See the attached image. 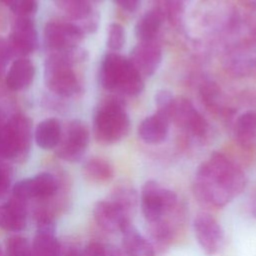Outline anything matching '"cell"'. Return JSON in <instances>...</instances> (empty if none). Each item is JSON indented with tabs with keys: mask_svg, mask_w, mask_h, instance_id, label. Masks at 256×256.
<instances>
[{
	"mask_svg": "<svg viewBox=\"0 0 256 256\" xmlns=\"http://www.w3.org/2000/svg\"><path fill=\"white\" fill-rule=\"evenodd\" d=\"M249 210L252 217L256 219V187L251 191L249 196Z\"/></svg>",
	"mask_w": 256,
	"mask_h": 256,
	"instance_id": "cell-36",
	"label": "cell"
},
{
	"mask_svg": "<svg viewBox=\"0 0 256 256\" xmlns=\"http://www.w3.org/2000/svg\"><path fill=\"white\" fill-rule=\"evenodd\" d=\"M62 133V126L57 118H46L36 126L34 138L36 144L44 149H55Z\"/></svg>",
	"mask_w": 256,
	"mask_h": 256,
	"instance_id": "cell-23",
	"label": "cell"
},
{
	"mask_svg": "<svg viewBox=\"0 0 256 256\" xmlns=\"http://www.w3.org/2000/svg\"><path fill=\"white\" fill-rule=\"evenodd\" d=\"M169 121L155 112L141 121L138 126V134L147 144H159L166 139Z\"/></svg>",
	"mask_w": 256,
	"mask_h": 256,
	"instance_id": "cell-21",
	"label": "cell"
},
{
	"mask_svg": "<svg viewBox=\"0 0 256 256\" xmlns=\"http://www.w3.org/2000/svg\"><path fill=\"white\" fill-rule=\"evenodd\" d=\"M225 68L233 75L249 76L256 73V42H244L232 47L224 56Z\"/></svg>",
	"mask_w": 256,
	"mask_h": 256,
	"instance_id": "cell-13",
	"label": "cell"
},
{
	"mask_svg": "<svg viewBox=\"0 0 256 256\" xmlns=\"http://www.w3.org/2000/svg\"><path fill=\"white\" fill-rule=\"evenodd\" d=\"M247 178L241 167L221 152H214L198 167L193 193L205 206L221 208L243 192Z\"/></svg>",
	"mask_w": 256,
	"mask_h": 256,
	"instance_id": "cell-1",
	"label": "cell"
},
{
	"mask_svg": "<svg viewBox=\"0 0 256 256\" xmlns=\"http://www.w3.org/2000/svg\"><path fill=\"white\" fill-rule=\"evenodd\" d=\"M140 206L146 221L151 224L169 217L183 207L178 195L154 180L144 183L140 193Z\"/></svg>",
	"mask_w": 256,
	"mask_h": 256,
	"instance_id": "cell-6",
	"label": "cell"
},
{
	"mask_svg": "<svg viewBox=\"0 0 256 256\" xmlns=\"http://www.w3.org/2000/svg\"><path fill=\"white\" fill-rule=\"evenodd\" d=\"M109 198L125 209L130 215L134 214L139 200L136 189L128 182H121L117 184L112 190Z\"/></svg>",
	"mask_w": 256,
	"mask_h": 256,
	"instance_id": "cell-26",
	"label": "cell"
},
{
	"mask_svg": "<svg viewBox=\"0 0 256 256\" xmlns=\"http://www.w3.org/2000/svg\"><path fill=\"white\" fill-rule=\"evenodd\" d=\"M189 1L190 0H162L164 6L159 8H161L164 16H166L173 25H178L183 19Z\"/></svg>",
	"mask_w": 256,
	"mask_h": 256,
	"instance_id": "cell-27",
	"label": "cell"
},
{
	"mask_svg": "<svg viewBox=\"0 0 256 256\" xmlns=\"http://www.w3.org/2000/svg\"><path fill=\"white\" fill-rule=\"evenodd\" d=\"M119 7L128 12H134L140 3V0H113Z\"/></svg>",
	"mask_w": 256,
	"mask_h": 256,
	"instance_id": "cell-35",
	"label": "cell"
},
{
	"mask_svg": "<svg viewBox=\"0 0 256 256\" xmlns=\"http://www.w3.org/2000/svg\"><path fill=\"white\" fill-rule=\"evenodd\" d=\"M0 256H2V250H1V247H0Z\"/></svg>",
	"mask_w": 256,
	"mask_h": 256,
	"instance_id": "cell-39",
	"label": "cell"
},
{
	"mask_svg": "<svg viewBox=\"0 0 256 256\" xmlns=\"http://www.w3.org/2000/svg\"><path fill=\"white\" fill-rule=\"evenodd\" d=\"M193 229L196 240L206 255L212 256L219 251L224 232L214 216L207 212L198 213L193 221Z\"/></svg>",
	"mask_w": 256,
	"mask_h": 256,
	"instance_id": "cell-10",
	"label": "cell"
},
{
	"mask_svg": "<svg viewBox=\"0 0 256 256\" xmlns=\"http://www.w3.org/2000/svg\"><path fill=\"white\" fill-rule=\"evenodd\" d=\"M129 128V116L118 98L110 97L97 107L93 118V132L99 143H116L128 134Z\"/></svg>",
	"mask_w": 256,
	"mask_h": 256,
	"instance_id": "cell-4",
	"label": "cell"
},
{
	"mask_svg": "<svg viewBox=\"0 0 256 256\" xmlns=\"http://www.w3.org/2000/svg\"><path fill=\"white\" fill-rule=\"evenodd\" d=\"M33 135L31 119L17 113L4 118L0 111V159H21L29 152Z\"/></svg>",
	"mask_w": 256,
	"mask_h": 256,
	"instance_id": "cell-5",
	"label": "cell"
},
{
	"mask_svg": "<svg viewBox=\"0 0 256 256\" xmlns=\"http://www.w3.org/2000/svg\"><path fill=\"white\" fill-rule=\"evenodd\" d=\"M27 224L26 202L12 196L0 205V227L7 231H21Z\"/></svg>",
	"mask_w": 256,
	"mask_h": 256,
	"instance_id": "cell-18",
	"label": "cell"
},
{
	"mask_svg": "<svg viewBox=\"0 0 256 256\" xmlns=\"http://www.w3.org/2000/svg\"><path fill=\"white\" fill-rule=\"evenodd\" d=\"M175 98L169 90L161 89L155 94V105L157 113L164 116L169 122L171 121V114L175 104Z\"/></svg>",
	"mask_w": 256,
	"mask_h": 256,
	"instance_id": "cell-29",
	"label": "cell"
},
{
	"mask_svg": "<svg viewBox=\"0 0 256 256\" xmlns=\"http://www.w3.org/2000/svg\"><path fill=\"white\" fill-rule=\"evenodd\" d=\"M234 135L237 143L243 148L256 146V112L247 111L241 114L235 123Z\"/></svg>",
	"mask_w": 256,
	"mask_h": 256,
	"instance_id": "cell-24",
	"label": "cell"
},
{
	"mask_svg": "<svg viewBox=\"0 0 256 256\" xmlns=\"http://www.w3.org/2000/svg\"><path fill=\"white\" fill-rule=\"evenodd\" d=\"M160 1H162V0H160Z\"/></svg>",
	"mask_w": 256,
	"mask_h": 256,
	"instance_id": "cell-41",
	"label": "cell"
},
{
	"mask_svg": "<svg viewBox=\"0 0 256 256\" xmlns=\"http://www.w3.org/2000/svg\"><path fill=\"white\" fill-rule=\"evenodd\" d=\"M242 2H243L246 6H248V7L252 8V9L256 10V0H242Z\"/></svg>",
	"mask_w": 256,
	"mask_h": 256,
	"instance_id": "cell-37",
	"label": "cell"
},
{
	"mask_svg": "<svg viewBox=\"0 0 256 256\" xmlns=\"http://www.w3.org/2000/svg\"><path fill=\"white\" fill-rule=\"evenodd\" d=\"M34 77V64L28 58H17L12 62L6 74V85L12 91H21L32 84Z\"/></svg>",
	"mask_w": 256,
	"mask_h": 256,
	"instance_id": "cell-19",
	"label": "cell"
},
{
	"mask_svg": "<svg viewBox=\"0 0 256 256\" xmlns=\"http://www.w3.org/2000/svg\"><path fill=\"white\" fill-rule=\"evenodd\" d=\"M12 52L7 39L0 36V79L3 77L9 60L12 58Z\"/></svg>",
	"mask_w": 256,
	"mask_h": 256,
	"instance_id": "cell-33",
	"label": "cell"
},
{
	"mask_svg": "<svg viewBox=\"0 0 256 256\" xmlns=\"http://www.w3.org/2000/svg\"><path fill=\"white\" fill-rule=\"evenodd\" d=\"M85 177L94 183H106L113 178L114 170L110 162L102 157L89 158L84 166Z\"/></svg>",
	"mask_w": 256,
	"mask_h": 256,
	"instance_id": "cell-25",
	"label": "cell"
},
{
	"mask_svg": "<svg viewBox=\"0 0 256 256\" xmlns=\"http://www.w3.org/2000/svg\"><path fill=\"white\" fill-rule=\"evenodd\" d=\"M84 36L83 29L70 21H49L44 27V45L48 53L78 47Z\"/></svg>",
	"mask_w": 256,
	"mask_h": 256,
	"instance_id": "cell-8",
	"label": "cell"
},
{
	"mask_svg": "<svg viewBox=\"0 0 256 256\" xmlns=\"http://www.w3.org/2000/svg\"><path fill=\"white\" fill-rule=\"evenodd\" d=\"M171 121H174L187 132L198 138L204 137L208 129L205 118L194 107L193 103L186 98L175 100Z\"/></svg>",
	"mask_w": 256,
	"mask_h": 256,
	"instance_id": "cell-14",
	"label": "cell"
},
{
	"mask_svg": "<svg viewBox=\"0 0 256 256\" xmlns=\"http://www.w3.org/2000/svg\"><path fill=\"white\" fill-rule=\"evenodd\" d=\"M202 98L205 104L209 108L215 109L218 105L219 98V89L214 83H208L206 86L202 88Z\"/></svg>",
	"mask_w": 256,
	"mask_h": 256,
	"instance_id": "cell-32",
	"label": "cell"
},
{
	"mask_svg": "<svg viewBox=\"0 0 256 256\" xmlns=\"http://www.w3.org/2000/svg\"><path fill=\"white\" fill-rule=\"evenodd\" d=\"M6 256H34L32 245L22 236H12L6 240Z\"/></svg>",
	"mask_w": 256,
	"mask_h": 256,
	"instance_id": "cell-28",
	"label": "cell"
},
{
	"mask_svg": "<svg viewBox=\"0 0 256 256\" xmlns=\"http://www.w3.org/2000/svg\"><path fill=\"white\" fill-rule=\"evenodd\" d=\"M34 256H60L61 246L55 235V224L47 213L38 216V229L32 243Z\"/></svg>",
	"mask_w": 256,
	"mask_h": 256,
	"instance_id": "cell-15",
	"label": "cell"
},
{
	"mask_svg": "<svg viewBox=\"0 0 256 256\" xmlns=\"http://www.w3.org/2000/svg\"><path fill=\"white\" fill-rule=\"evenodd\" d=\"M93 216L96 223L110 233L121 232L132 222V215L110 198L100 200L95 204Z\"/></svg>",
	"mask_w": 256,
	"mask_h": 256,
	"instance_id": "cell-12",
	"label": "cell"
},
{
	"mask_svg": "<svg viewBox=\"0 0 256 256\" xmlns=\"http://www.w3.org/2000/svg\"><path fill=\"white\" fill-rule=\"evenodd\" d=\"M122 246L127 256H156L151 242L131 222L122 231Z\"/></svg>",
	"mask_w": 256,
	"mask_h": 256,
	"instance_id": "cell-20",
	"label": "cell"
},
{
	"mask_svg": "<svg viewBox=\"0 0 256 256\" xmlns=\"http://www.w3.org/2000/svg\"><path fill=\"white\" fill-rule=\"evenodd\" d=\"M129 60L143 78L149 77L162 61V50L155 41L139 42L132 49Z\"/></svg>",
	"mask_w": 256,
	"mask_h": 256,
	"instance_id": "cell-17",
	"label": "cell"
},
{
	"mask_svg": "<svg viewBox=\"0 0 256 256\" xmlns=\"http://www.w3.org/2000/svg\"><path fill=\"white\" fill-rule=\"evenodd\" d=\"M86 57V51L79 46L48 53L44 62V82L48 89L64 98L78 94L80 82L73 67L76 63L84 61Z\"/></svg>",
	"mask_w": 256,
	"mask_h": 256,
	"instance_id": "cell-2",
	"label": "cell"
},
{
	"mask_svg": "<svg viewBox=\"0 0 256 256\" xmlns=\"http://www.w3.org/2000/svg\"><path fill=\"white\" fill-rule=\"evenodd\" d=\"M16 17H30L37 12V0H11L8 4Z\"/></svg>",
	"mask_w": 256,
	"mask_h": 256,
	"instance_id": "cell-30",
	"label": "cell"
},
{
	"mask_svg": "<svg viewBox=\"0 0 256 256\" xmlns=\"http://www.w3.org/2000/svg\"><path fill=\"white\" fill-rule=\"evenodd\" d=\"M58 189L56 177L48 172H41L33 177L18 181L12 190L13 197L27 202L30 199H46Z\"/></svg>",
	"mask_w": 256,
	"mask_h": 256,
	"instance_id": "cell-11",
	"label": "cell"
},
{
	"mask_svg": "<svg viewBox=\"0 0 256 256\" xmlns=\"http://www.w3.org/2000/svg\"><path fill=\"white\" fill-rule=\"evenodd\" d=\"M56 7L73 19L83 31L91 33L98 26V15L92 8L91 0H52Z\"/></svg>",
	"mask_w": 256,
	"mask_h": 256,
	"instance_id": "cell-16",
	"label": "cell"
},
{
	"mask_svg": "<svg viewBox=\"0 0 256 256\" xmlns=\"http://www.w3.org/2000/svg\"><path fill=\"white\" fill-rule=\"evenodd\" d=\"M164 13L161 8H153L144 13L136 23L135 34L140 42L155 41L162 23Z\"/></svg>",
	"mask_w": 256,
	"mask_h": 256,
	"instance_id": "cell-22",
	"label": "cell"
},
{
	"mask_svg": "<svg viewBox=\"0 0 256 256\" xmlns=\"http://www.w3.org/2000/svg\"><path fill=\"white\" fill-rule=\"evenodd\" d=\"M10 1H11V0H0V4H6V5H8Z\"/></svg>",
	"mask_w": 256,
	"mask_h": 256,
	"instance_id": "cell-38",
	"label": "cell"
},
{
	"mask_svg": "<svg viewBox=\"0 0 256 256\" xmlns=\"http://www.w3.org/2000/svg\"><path fill=\"white\" fill-rule=\"evenodd\" d=\"M125 43L124 28L118 23H112L109 26L107 34V46L112 51L120 50Z\"/></svg>",
	"mask_w": 256,
	"mask_h": 256,
	"instance_id": "cell-31",
	"label": "cell"
},
{
	"mask_svg": "<svg viewBox=\"0 0 256 256\" xmlns=\"http://www.w3.org/2000/svg\"><path fill=\"white\" fill-rule=\"evenodd\" d=\"M99 80L106 90L127 96H137L144 89V78L128 58L116 52H109L103 57Z\"/></svg>",
	"mask_w": 256,
	"mask_h": 256,
	"instance_id": "cell-3",
	"label": "cell"
},
{
	"mask_svg": "<svg viewBox=\"0 0 256 256\" xmlns=\"http://www.w3.org/2000/svg\"><path fill=\"white\" fill-rule=\"evenodd\" d=\"M11 183V169L0 159V196L5 194Z\"/></svg>",
	"mask_w": 256,
	"mask_h": 256,
	"instance_id": "cell-34",
	"label": "cell"
},
{
	"mask_svg": "<svg viewBox=\"0 0 256 256\" xmlns=\"http://www.w3.org/2000/svg\"><path fill=\"white\" fill-rule=\"evenodd\" d=\"M12 56L25 57L35 52L39 45L38 33L30 17H15L7 39Z\"/></svg>",
	"mask_w": 256,
	"mask_h": 256,
	"instance_id": "cell-9",
	"label": "cell"
},
{
	"mask_svg": "<svg viewBox=\"0 0 256 256\" xmlns=\"http://www.w3.org/2000/svg\"><path fill=\"white\" fill-rule=\"evenodd\" d=\"M92 1H94V2H97V1H100V0H91V2H92Z\"/></svg>",
	"mask_w": 256,
	"mask_h": 256,
	"instance_id": "cell-40",
	"label": "cell"
},
{
	"mask_svg": "<svg viewBox=\"0 0 256 256\" xmlns=\"http://www.w3.org/2000/svg\"><path fill=\"white\" fill-rule=\"evenodd\" d=\"M89 138V129L85 122L78 119L69 121L62 128L60 141L55 148L56 156L68 162H77L85 154Z\"/></svg>",
	"mask_w": 256,
	"mask_h": 256,
	"instance_id": "cell-7",
	"label": "cell"
}]
</instances>
